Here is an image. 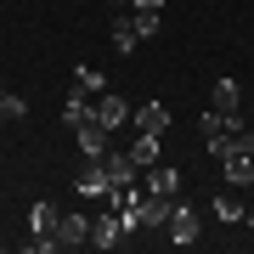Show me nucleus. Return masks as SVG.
<instances>
[{
  "label": "nucleus",
  "mask_w": 254,
  "mask_h": 254,
  "mask_svg": "<svg viewBox=\"0 0 254 254\" xmlns=\"http://www.w3.org/2000/svg\"><path fill=\"white\" fill-rule=\"evenodd\" d=\"M0 102H6V85H0Z\"/></svg>",
  "instance_id": "obj_21"
},
{
  "label": "nucleus",
  "mask_w": 254,
  "mask_h": 254,
  "mask_svg": "<svg viewBox=\"0 0 254 254\" xmlns=\"http://www.w3.org/2000/svg\"><path fill=\"white\" fill-rule=\"evenodd\" d=\"M136 40L141 34H136V23H130V11H119V17H113V46L119 51H136Z\"/></svg>",
  "instance_id": "obj_15"
},
{
  "label": "nucleus",
  "mask_w": 254,
  "mask_h": 254,
  "mask_svg": "<svg viewBox=\"0 0 254 254\" xmlns=\"http://www.w3.org/2000/svg\"><path fill=\"white\" fill-rule=\"evenodd\" d=\"M57 215H63L57 203H34V209H28V232H51L57 237Z\"/></svg>",
  "instance_id": "obj_13"
},
{
  "label": "nucleus",
  "mask_w": 254,
  "mask_h": 254,
  "mask_svg": "<svg viewBox=\"0 0 254 254\" xmlns=\"http://www.w3.org/2000/svg\"><path fill=\"white\" fill-rule=\"evenodd\" d=\"M73 85H79V91H91V96H102V91H108V73L85 63V68H73Z\"/></svg>",
  "instance_id": "obj_16"
},
{
  "label": "nucleus",
  "mask_w": 254,
  "mask_h": 254,
  "mask_svg": "<svg viewBox=\"0 0 254 254\" xmlns=\"http://www.w3.org/2000/svg\"><path fill=\"white\" fill-rule=\"evenodd\" d=\"M130 23H136V34H141V40H153L158 28H164V23H158V11H130Z\"/></svg>",
  "instance_id": "obj_17"
},
{
  "label": "nucleus",
  "mask_w": 254,
  "mask_h": 254,
  "mask_svg": "<svg viewBox=\"0 0 254 254\" xmlns=\"http://www.w3.org/2000/svg\"><path fill=\"white\" fill-rule=\"evenodd\" d=\"M130 125H136V130H153V136H164V130L175 125V113L164 108V102H141V108L130 113Z\"/></svg>",
  "instance_id": "obj_8"
},
{
  "label": "nucleus",
  "mask_w": 254,
  "mask_h": 254,
  "mask_svg": "<svg viewBox=\"0 0 254 254\" xmlns=\"http://www.w3.org/2000/svg\"><path fill=\"white\" fill-rule=\"evenodd\" d=\"M141 187L153 192V198H175V192H181V170H175V164H147Z\"/></svg>",
  "instance_id": "obj_5"
},
{
  "label": "nucleus",
  "mask_w": 254,
  "mask_h": 254,
  "mask_svg": "<svg viewBox=\"0 0 254 254\" xmlns=\"http://www.w3.org/2000/svg\"><path fill=\"white\" fill-rule=\"evenodd\" d=\"M0 125H6V113H0Z\"/></svg>",
  "instance_id": "obj_23"
},
{
  "label": "nucleus",
  "mask_w": 254,
  "mask_h": 254,
  "mask_svg": "<svg viewBox=\"0 0 254 254\" xmlns=\"http://www.w3.org/2000/svg\"><path fill=\"white\" fill-rule=\"evenodd\" d=\"M164 0H130V11H158Z\"/></svg>",
  "instance_id": "obj_19"
},
{
  "label": "nucleus",
  "mask_w": 254,
  "mask_h": 254,
  "mask_svg": "<svg viewBox=\"0 0 254 254\" xmlns=\"http://www.w3.org/2000/svg\"><path fill=\"white\" fill-rule=\"evenodd\" d=\"M85 243H91V220H85L79 209L57 215V249H85Z\"/></svg>",
  "instance_id": "obj_4"
},
{
  "label": "nucleus",
  "mask_w": 254,
  "mask_h": 254,
  "mask_svg": "<svg viewBox=\"0 0 254 254\" xmlns=\"http://www.w3.org/2000/svg\"><path fill=\"white\" fill-rule=\"evenodd\" d=\"M91 108H96V102H91V91H79V85H73V91H68V102H63V125H68V130H79L85 119H91Z\"/></svg>",
  "instance_id": "obj_10"
},
{
  "label": "nucleus",
  "mask_w": 254,
  "mask_h": 254,
  "mask_svg": "<svg viewBox=\"0 0 254 254\" xmlns=\"http://www.w3.org/2000/svg\"><path fill=\"white\" fill-rule=\"evenodd\" d=\"M249 141H254V125H249Z\"/></svg>",
  "instance_id": "obj_22"
},
{
  "label": "nucleus",
  "mask_w": 254,
  "mask_h": 254,
  "mask_svg": "<svg viewBox=\"0 0 254 254\" xmlns=\"http://www.w3.org/2000/svg\"><path fill=\"white\" fill-rule=\"evenodd\" d=\"M243 215H249V203H243V198H232V192H220V198H215V220H226V226H237Z\"/></svg>",
  "instance_id": "obj_14"
},
{
  "label": "nucleus",
  "mask_w": 254,
  "mask_h": 254,
  "mask_svg": "<svg viewBox=\"0 0 254 254\" xmlns=\"http://www.w3.org/2000/svg\"><path fill=\"white\" fill-rule=\"evenodd\" d=\"M243 220H249V226H254V209H249V215H243Z\"/></svg>",
  "instance_id": "obj_20"
},
{
  "label": "nucleus",
  "mask_w": 254,
  "mask_h": 254,
  "mask_svg": "<svg viewBox=\"0 0 254 254\" xmlns=\"http://www.w3.org/2000/svg\"><path fill=\"white\" fill-rule=\"evenodd\" d=\"M158 147H164V136H153V130H136V141H130V158L147 170V164H158Z\"/></svg>",
  "instance_id": "obj_12"
},
{
  "label": "nucleus",
  "mask_w": 254,
  "mask_h": 254,
  "mask_svg": "<svg viewBox=\"0 0 254 254\" xmlns=\"http://www.w3.org/2000/svg\"><path fill=\"white\" fill-rule=\"evenodd\" d=\"M73 141H79V153H85V158H108V153H113V147H108V141H113V130H102L96 119H85V125L73 130Z\"/></svg>",
  "instance_id": "obj_6"
},
{
  "label": "nucleus",
  "mask_w": 254,
  "mask_h": 254,
  "mask_svg": "<svg viewBox=\"0 0 254 254\" xmlns=\"http://www.w3.org/2000/svg\"><path fill=\"white\" fill-rule=\"evenodd\" d=\"M119 237H125V220H119V209L91 220V249H119Z\"/></svg>",
  "instance_id": "obj_9"
},
{
  "label": "nucleus",
  "mask_w": 254,
  "mask_h": 254,
  "mask_svg": "<svg viewBox=\"0 0 254 254\" xmlns=\"http://www.w3.org/2000/svg\"><path fill=\"white\" fill-rule=\"evenodd\" d=\"M198 232H203L198 203H181V198H175V203H170V220H164V237H170L175 249H192V243H198Z\"/></svg>",
  "instance_id": "obj_1"
},
{
  "label": "nucleus",
  "mask_w": 254,
  "mask_h": 254,
  "mask_svg": "<svg viewBox=\"0 0 254 254\" xmlns=\"http://www.w3.org/2000/svg\"><path fill=\"white\" fill-rule=\"evenodd\" d=\"M209 108H215V113H237V108H243V91H237V79H215V91H209Z\"/></svg>",
  "instance_id": "obj_11"
},
{
  "label": "nucleus",
  "mask_w": 254,
  "mask_h": 254,
  "mask_svg": "<svg viewBox=\"0 0 254 254\" xmlns=\"http://www.w3.org/2000/svg\"><path fill=\"white\" fill-rule=\"evenodd\" d=\"M108 192H113L108 164H102V158H91V170H85L79 181H73V198H108Z\"/></svg>",
  "instance_id": "obj_7"
},
{
  "label": "nucleus",
  "mask_w": 254,
  "mask_h": 254,
  "mask_svg": "<svg viewBox=\"0 0 254 254\" xmlns=\"http://www.w3.org/2000/svg\"><path fill=\"white\" fill-rule=\"evenodd\" d=\"M220 175H226V187H254V141H237L220 158Z\"/></svg>",
  "instance_id": "obj_2"
},
{
  "label": "nucleus",
  "mask_w": 254,
  "mask_h": 254,
  "mask_svg": "<svg viewBox=\"0 0 254 254\" xmlns=\"http://www.w3.org/2000/svg\"><path fill=\"white\" fill-rule=\"evenodd\" d=\"M0 113H6V119H23V113H28V102H23V96H11V91H6V102H0Z\"/></svg>",
  "instance_id": "obj_18"
},
{
  "label": "nucleus",
  "mask_w": 254,
  "mask_h": 254,
  "mask_svg": "<svg viewBox=\"0 0 254 254\" xmlns=\"http://www.w3.org/2000/svg\"><path fill=\"white\" fill-rule=\"evenodd\" d=\"M130 113H136V108H130L125 96H108V91H102V96H96V108H91V119H96L102 130H125V125H130Z\"/></svg>",
  "instance_id": "obj_3"
}]
</instances>
